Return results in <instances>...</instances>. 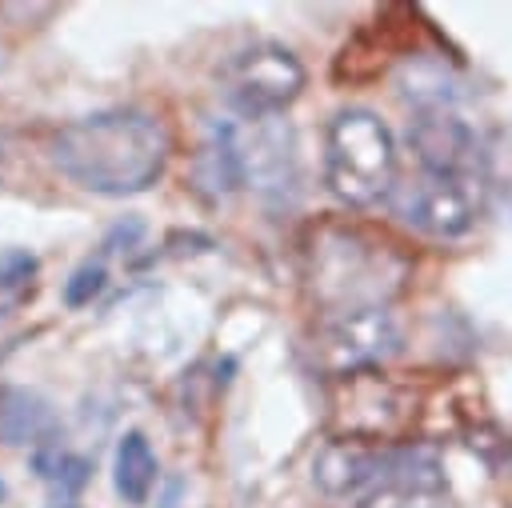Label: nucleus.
<instances>
[{
  "label": "nucleus",
  "mask_w": 512,
  "mask_h": 508,
  "mask_svg": "<svg viewBox=\"0 0 512 508\" xmlns=\"http://www.w3.org/2000/svg\"><path fill=\"white\" fill-rule=\"evenodd\" d=\"M172 156L168 124L136 104L100 108L60 124L48 136L52 168L92 196H140L148 192Z\"/></svg>",
  "instance_id": "nucleus-1"
},
{
  "label": "nucleus",
  "mask_w": 512,
  "mask_h": 508,
  "mask_svg": "<svg viewBox=\"0 0 512 508\" xmlns=\"http://www.w3.org/2000/svg\"><path fill=\"white\" fill-rule=\"evenodd\" d=\"M304 260H308L304 268H308L312 300L324 312L388 308V300L408 280V260L392 244L360 228H340V224L320 228Z\"/></svg>",
  "instance_id": "nucleus-2"
},
{
  "label": "nucleus",
  "mask_w": 512,
  "mask_h": 508,
  "mask_svg": "<svg viewBox=\"0 0 512 508\" xmlns=\"http://www.w3.org/2000/svg\"><path fill=\"white\" fill-rule=\"evenodd\" d=\"M312 484L332 500L364 504L388 488H436L444 492V468L428 444H392V440H356L336 436L312 456Z\"/></svg>",
  "instance_id": "nucleus-3"
},
{
  "label": "nucleus",
  "mask_w": 512,
  "mask_h": 508,
  "mask_svg": "<svg viewBox=\"0 0 512 508\" xmlns=\"http://www.w3.org/2000/svg\"><path fill=\"white\" fill-rule=\"evenodd\" d=\"M324 184L344 208H376L400 184L392 128L372 108H340L324 128Z\"/></svg>",
  "instance_id": "nucleus-4"
},
{
  "label": "nucleus",
  "mask_w": 512,
  "mask_h": 508,
  "mask_svg": "<svg viewBox=\"0 0 512 508\" xmlns=\"http://www.w3.org/2000/svg\"><path fill=\"white\" fill-rule=\"evenodd\" d=\"M404 332L392 308H348L324 312L308 332V364L328 380L368 376L372 368L400 356Z\"/></svg>",
  "instance_id": "nucleus-5"
},
{
  "label": "nucleus",
  "mask_w": 512,
  "mask_h": 508,
  "mask_svg": "<svg viewBox=\"0 0 512 508\" xmlns=\"http://www.w3.org/2000/svg\"><path fill=\"white\" fill-rule=\"evenodd\" d=\"M484 192H488V176H480V172L416 168L412 176H404L396 184L388 204L400 216V224H408L412 232H420L428 240L448 244V240H464L476 228Z\"/></svg>",
  "instance_id": "nucleus-6"
},
{
  "label": "nucleus",
  "mask_w": 512,
  "mask_h": 508,
  "mask_svg": "<svg viewBox=\"0 0 512 508\" xmlns=\"http://www.w3.org/2000/svg\"><path fill=\"white\" fill-rule=\"evenodd\" d=\"M216 84L224 104L244 120H272L304 92L308 72L292 48L276 40H256L220 64Z\"/></svg>",
  "instance_id": "nucleus-7"
},
{
  "label": "nucleus",
  "mask_w": 512,
  "mask_h": 508,
  "mask_svg": "<svg viewBox=\"0 0 512 508\" xmlns=\"http://www.w3.org/2000/svg\"><path fill=\"white\" fill-rule=\"evenodd\" d=\"M408 148L416 152L420 168L488 176L484 144L456 108H416L408 120Z\"/></svg>",
  "instance_id": "nucleus-8"
},
{
  "label": "nucleus",
  "mask_w": 512,
  "mask_h": 508,
  "mask_svg": "<svg viewBox=\"0 0 512 508\" xmlns=\"http://www.w3.org/2000/svg\"><path fill=\"white\" fill-rule=\"evenodd\" d=\"M192 192L204 204H228L236 192L248 188L244 176V152H240V128L232 120H208L200 148L192 152Z\"/></svg>",
  "instance_id": "nucleus-9"
},
{
  "label": "nucleus",
  "mask_w": 512,
  "mask_h": 508,
  "mask_svg": "<svg viewBox=\"0 0 512 508\" xmlns=\"http://www.w3.org/2000/svg\"><path fill=\"white\" fill-rule=\"evenodd\" d=\"M240 152L248 188H256L260 196L284 200V188H296V144L292 128L280 116L252 120V128H240Z\"/></svg>",
  "instance_id": "nucleus-10"
},
{
  "label": "nucleus",
  "mask_w": 512,
  "mask_h": 508,
  "mask_svg": "<svg viewBox=\"0 0 512 508\" xmlns=\"http://www.w3.org/2000/svg\"><path fill=\"white\" fill-rule=\"evenodd\" d=\"M56 440V416L48 400L32 388H4L0 392V444L8 448H40Z\"/></svg>",
  "instance_id": "nucleus-11"
},
{
  "label": "nucleus",
  "mask_w": 512,
  "mask_h": 508,
  "mask_svg": "<svg viewBox=\"0 0 512 508\" xmlns=\"http://www.w3.org/2000/svg\"><path fill=\"white\" fill-rule=\"evenodd\" d=\"M156 476H160V460L152 452V440L140 428H128L116 440V456H112V488H116V496L124 504L140 508V504H148V496L156 488Z\"/></svg>",
  "instance_id": "nucleus-12"
},
{
  "label": "nucleus",
  "mask_w": 512,
  "mask_h": 508,
  "mask_svg": "<svg viewBox=\"0 0 512 508\" xmlns=\"http://www.w3.org/2000/svg\"><path fill=\"white\" fill-rule=\"evenodd\" d=\"M104 284H108L104 256L76 264V268L68 272V280H64V292H60V296H64V308H88V304L104 292Z\"/></svg>",
  "instance_id": "nucleus-13"
},
{
  "label": "nucleus",
  "mask_w": 512,
  "mask_h": 508,
  "mask_svg": "<svg viewBox=\"0 0 512 508\" xmlns=\"http://www.w3.org/2000/svg\"><path fill=\"white\" fill-rule=\"evenodd\" d=\"M356 508H448V504H444V492L436 488H388L368 496Z\"/></svg>",
  "instance_id": "nucleus-14"
},
{
  "label": "nucleus",
  "mask_w": 512,
  "mask_h": 508,
  "mask_svg": "<svg viewBox=\"0 0 512 508\" xmlns=\"http://www.w3.org/2000/svg\"><path fill=\"white\" fill-rule=\"evenodd\" d=\"M40 272V260H36V252H28V248H0V292H16V288H24L32 276Z\"/></svg>",
  "instance_id": "nucleus-15"
},
{
  "label": "nucleus",
  "mask_w": 512,
  "mask_h": 508,
  "mask_svg": "<svg viewBox=\"0 0 512 508\" xmlns=\"http://www.w3.org/2000/svg\"><path fill=\"white\" fill-rule=\"evenodd\" d=\"M140 236H144V220L128 216V220L112 224V232H108V236H104V244H100V256L120 252V248H136V244H140Z\"/></svg>",
  "instance_id": "nucleus-16"
},
{
  "label": "nucleus",
  "mask_w": 512,
  "mask_h": 508,
  "mask_svg": "<svg viewBox=\"0 0 512 508\" xmlns=\"http://www.w3.org/2000/svg\"><path fill=\"white\" fill-rule=\"evenodd\" d=\"M180 492H184V480H168V488H164V496H160V508H180L176 500H180Z\"/></svg>",
  "instance_id": "nucleus-17"
},
{
  "label": "nucleus",
  "mask_w": 512,
  "mask_h": 508,
  "mask_svg": "<svg viewBox=\"0 0 512 508\" xmlns=\"http://www.w3.org/2000/svg\"><path fill=\"white\" fill-rule=\"evenodd\" d=\"M4 164H8V136L0 132V176H4Z\"/></svg>",
  "instance_id": "nucleus-18"
},
{
  "label": "nucleus",
  "mask_w": 512,
  "mask_h": 508,
  "mask_svg": "<svg viewBox=\"0 0 512 508\" xmlns=\"http://www.w3.org/2000/svg\"><path fill=\"white\" fill-rule=\"evenodd\" d=\"M52 508H80V504H76V500H56Z\"/></svg>",
  "instance_id": "nucleus-19"
},
{
  "label": "nucleus",
  "mask_w": 512,
  "mask_h": 508,
  "mask_svg": "<svg viewBox=\"0 0 512 508\" xmlns=\"http://www.w3.org/2000/svg\"><path fill=\"white\" fill-rule=\"evenodd\" d=\"M4 68H8V48L0 44V72H4Z\"/></svg>",
  "instance_id": "nucleus-20"
},
{
  "label": "nucleus",
  "mask_w": 512,
  "mask_h": 508,
  "mask_svg": "<svg viewBox=\"0 0 512 508\" xmlns=\"http://www.w3.org/2000/svg\"><path fill=\"white\" fill-rule=\"evenodd\" d=\"M4 492H8V488H4V480H0V500H4Z\"/></svg>",
  "instance_id": "nucleus-21"
}]
</instances>
